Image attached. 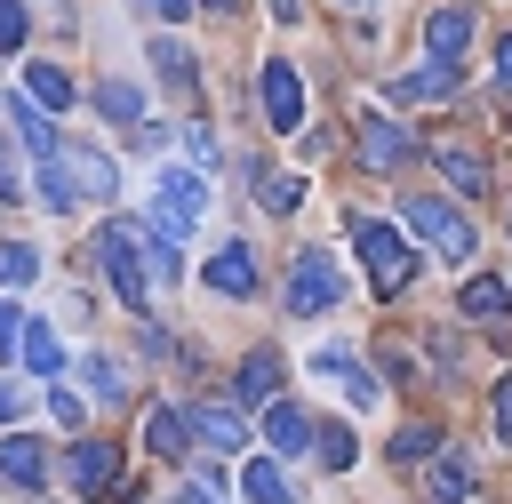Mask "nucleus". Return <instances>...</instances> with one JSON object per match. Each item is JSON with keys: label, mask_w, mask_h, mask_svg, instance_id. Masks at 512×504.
<instances>
[{"label": "nucleus", "mask_w": 512, "mask_h": 504, "mask_svg": "<svg viewBox=\"0 0 512 504\" xmlns=\"http://www.w3.org/2000/svg\"><path fill=\"white\" fill-rule=\"evenodd\" d=\"M496 96H512V24H504V40H496Z\"/></svg>", "instance_id": "obj_38"}, {"label": "nucleus", "mask_w": 512, "mask_h": 504, "mask_svg": "<svg viewBox=\"0 0 512 504\" xmlns=\"http://www.w3.org/2000/svg\"><path fill=\"white\" fill-rule=\"evenodd\" d=\"M64 168H72L80 200H112V192H120V168H112L104 152H88V144H64Z\"/></svg>", "instance_id": "obj_19"}, {"label": "nucleus", "mask_w": 512, "mask_h": 504, "mask_svg": "<svg viewBox=\"0 0 512 504\" xmlns=\"http://www.w3.org/2000/svg\"><path fill=\"white\" fill-rule=\"evenodd\" d=\"M456 312H464L472 328H512V288H504L496 272H472V280L456 288Z\"/></svg>", "instance_id": "obj_12"}, {"label": "nucleus", "mask_w": 512, "mask_h": 504, "mask_svg": "<svg viewBox=\"0 0 512 504\" xmlns=\"http://www.w3.org/2000/svg\"><path fill=\"white\" fill-rule=\"evenodd\" d=\"M304 16V0H272V24H296Z\"/></svg>", "instance_id": "obj_42"}, {"label": "nucleus", "mask_w": 512, "mask_h": 504, "mask_svg": "<svg viewBox=\"0 0 512 504\" xmlns=\"http://www.w3.org/2000/svg\"><path fill=\"white\" fill-rule=\"evenodd\" d=\"M312 376H328V384L344 392V408H376V376H368L344 344H320V352H312Z\"/></svg>", "instance_id": "obj_11"}, {"label": "nucleus", "mask_w": 512, "mask_h": 504, "mask_svg": "<svg viewBox=\"0 0 512 504\" xmlns=\"http://www.w3.org/2000/svg\"><path fill=\"white\" fill-rule=\"evenodd\" d=\"M16 408H24V392H16V384H0V432L16 424Z\"/></svg>", "instance_id": "obj_40"}, {"label": "nucleus", "mask_w": 512, "mask_h": 504, "mask_svg": "<svg viewBox=\"0 0 512 504\" xmlns=\"http://www.w3.org/2000/svg\"><path fill=\"white\" fill-rule=\"evenodd\" d=\"M336 304H344L336 256H328V248H296V264H288V312L312 320V312H336Z\"/></svg>", "instance_id": "obj_5"}, {"label": "nucleus", "mask_w": 512, "mask_h": 504, "mask_svg": "<svg viewBox=\"0 0 512 504\" xmlns=\"http://www.w3.org/2000/svg\"><path fill=\"white\" fill-rule=\"evenodd\" d=\"M336 8H352V16H360V8H376V0H336Z\"/></svg>", "instance_id": "obj_44"}, {"label": "nucleus", "mask_w": 512, "mask_h": 504, "mask_svg": "<svg viewBox=\"0 0 512 504\" xmlns=\"http://www.w3.org/2000/svg\"><path fill=\"white\" fill-rule=\"evenodd\" d=\"M240 496H248V504H296L280 456H248V464H240Z\"/></svg>", "instance_id": "obj_21"}, {"label": "nucleus", "mask_w": 512, "mask_h": 504, "mask_svg": "<svg viewBox=\"0 0 512 504\" xmlns=\"http://www.w3.org/2000/svg\"><path fill=\"white\" fill-rule=\"evenodd\" d=\"M416 96H456V64H424L416 80H392V104H416Z\"/></svg>", "instance_id": "obj_29"}, {"label": "nucleus", "mask_w": 512, "mask_h": 504, "mask_svg": "<svg viewBox=\"0 0 512 504\" xmlns=\"http://www.w3.org/2000/svg\"><path fill=\"white\" fill-rule=\"evenodd\" d=\"M48 464H56V456H48V440H32V432H0V480H8V488H24V496H32V488L48 480Z\"/></svg>", "instance_id": "obj_13"}, {"label": "nucleus", "mask_w": 512, "mask_h": 504, "mask_svg": "<svg viewBox=\"0 0 512 504\" xmlns=\"http://www.w3.org/2000/svg\"><path fill=\"white\" fill-rule=\"evenodd\" d=\"M80 376H88V400H96V408H120V400L136 392V384H128V368H120L112 352H88V360H80Z\"/></svg>", "instance_id": "obj_22"}, {"label": "nucleus", "mask_w": 512, "mask_h": 504, "mask_svg": "<svg viewBox=\"0 0 512 504\" xmlns=\"http://www.w3.org/2000/svg\"><path fill=\"white\" fill-rule=\"evenodd\" d=\"M264 120H272L280 136H304V80H296V64H288V56H272V64H264Z\"/></svg>", "instance_id": "obj_8"}, {"label": "nucleus", "mask_w": 512, "mask_h": 504, "mask_svg": "<svg viewBox=\"0 0 512 504\" xmlns=\"http://www.w3.org/2000/svg\"><path fill=\"white\" fill-rule=\"evenodd\" d=\"M488 424H496V440L512 448V368H504V376L488 384Z\"/></svg>", "instance_id": "obj_34"}, {"label": "nucleus", "mask_w": 512, "mask_h": 504, "mask_svg": "<svg viewBox=\"0 0 512 504\" xmlns=\"http://www.w3.org/2000/svg\"><path fill=\"white\" fill-rule=\"evenodd\" d=\"M200 280L216 288V296H256V280H264V264H256V248L248 240H224L208 264H200Z\"/></svg>", "instance_id": "obj_9"}, {"label": "nucleus", "mask_w": 512, "mask_h": 504, "mask_svg": "<svg viewBox=\"0 0 512 504\" xmlns=\"http://www.w3.org/2000/svg\"><path fill=\"white\" fill-rule=\"evenodd\" d=\"M96 112H104V120H112V128H120V120H128V128H136V120H144V88H136V80H120V72H112V80H104V88H96Z\"/></svg>", "instance_id": "obj_26"}, {"label": "nucleus", "mask_w": 512, "mask_h": 504, "mask_svg": "<svg viewBox=\"0 0 512 504\" xmlns=\"http://www.w3.org/2000/svg\"><path fill=\"white\" fill-rule=\"evenodd\" d=\"M432 168H440V184H448L456 200H480V192H488V160H480L472 144H432Z\"/></svg>", "instance_id": "obj_16"}, {"label": "nucleus", "mask_w": 512, "mask_h": 504, "mask_svg": "<svg viewBox=\"0 0 512 504\" xmlns=\"http://www.w3.org/2000/svg\"><path fill=\"white\" fill-rule=\"evenodd\" d=\"M136 440H144V456L176 464V456H184V440H192V416H184L176 400H152V408H144V432H136Z\"/></svg>", "instance_id": "obj_14"}, {"label": "nucleus", "mask_w": 512, "mask_h": 504, "mask_svg": "<svg viewBox=\"0 0 512 504\" xmlns=\"http://www.w3.org/2000/svg\"><path fill=\"white\" fill-rule=\"evenodd\" d=\"M352 256H360V272H368L376 296H400V288L416 280V248H408V232L384 224V216H352Z\"/></svg>", "instance_id": "obj_1"}, {"label": "nucleus", "mask_w": 512, "mask_h": 504, "mask_svg": "<svg viewBox=\"0 0 512 504\" xmlns=\"http://www.w3.org/2000/svg\"><path fill=\"white\" fill-rule=\"evenodd\" d=\"M24 320H32V312H16V304L0 296V352H16V344H24Z\"/></svg>", "instance_id": "obj_37"}, {"label": "nucleus", "mask_w": 512, "mask_h": 504, "mask_svg": "<svg viewBox=\"0 0 512 504\" xmlns=\"http://www.w3.org/2000/svg\"><path fill=\"white\" fill-rule=\"evenodd\" d=\"M32 272H40V256H32L24 240H0V288H24Z\"/></svg>", "instance_id": "obj_33"}, {"label": "nucleus", "mask_w": 512, "mask_h": 504, "mask_svg": "<svg viewBox=\"0 0 512 504\" xmlns=\"http://www.w3.org/2000/svg\"><path fill=\"white\" fill-rule=\"evenodd\" d=\"M152 72H160L168 88H192V80H200V72H192V48H184V40H152Z\"/></svg>", "instance_id": "obj_30"}, {"label": "nucleus", "mask_w": 512, "mask_h": 504, "mask_svg": "<svg viewBox=\"0 0 512 504\" xmlns=\"http://www.w3.org/2000/svg\"><path fill=\"white\" fill-rule=\"evenodd\" d=\"M424 488H432V504H472V464L464 456H432V472H424Z\"/></svg>", "instance_id": "obj_23"}, {"label": "nucleus", "mask_w": 512, "mask_h": 504, "mask_svg": "<svg viewBox=\"0 0 512 504\" xmlns=\"http://www.w3.org/2000/svg\"><path fill=\"white\" fill-rule=\"evenodd\" d=\"M176 504H216V496H208V488H184V496H176Z\"/></svg>", "instance_id": "obj_43"}, {"label": "nucleus", "mask_w": 512, "mask_h": 504, "mask_svg": "<svg viewBox=\"0 0 512 504\" xmlns=\"http://www.w3.org/2000/svg\"><path fill=\"white\" fill-rule=\"evenodd\" d=\"M272 400H280V352L256 344V352L232 368V408H272Z\"/></svg>", "instance_id": "obj_10"}, {"label": "nucleus", "mask_w": 512, "mask_h": 504, "mask_svg": "<svg viewBox=\"0 0 512 504\" xmlns=\"http://www.w3.org/2000/svg\"><path fill=\"white\" fill-rule=\"evenodd\" d=\"M304 440H312V416L288 408V400H272V408H264V448H272V456H304Z\"/></svg>", "instance_id": "obj_20"}, {"label": "nucleus", "mask_w": 512, "mask_h": 504, "mask_svg": "<svg viewBox=\"0 0 512 504\" xmlns=\"http://www.w3.org/2000/svg\"><path fill=\"white\" fill-rule=\"evenodd\" d=\"M464 48H472V0H440L424 16V56L432 64H464Z\"/></svg>", "instance_id": "obj_7"}, {"label": "nucleus", "mask_w": 512, "mask_h": 504, "mask_svg": "<svg viewBox=\"0 0 512 504\" xmlns=\"http://www.w3.org/2000/svg\"><path fill=\"white\" fill-rule=\"evenodd\" d=\"M256 200H264L272 216H296V208H304V176H264V192H256Z\"/></svg>", "instance_id": "obj_32"}, {"label": "nucleus", "mask_w": 512, "mask_h": 504, "mask_svg": "<svg viewBox=\"0 0 512 504\" xmlns=\"http://www.w3.org/2000/svg\"><path fill=\"white\" fill-rule=\"evenodd\" d=\"M360 160H368V168H400V160H416V136H408L400 120L368 112V120H360Z\"/></svg>", "instance_id": "obj_15"}, {"label": "nucleus", "mask_w": 512, "mask_h": 504, "mask_svg": "<svg viewBox=\"0 0 512 504\" xmlns=\"http://www.w3.org/2000/svg\"><path fill=\"white\" fill-rule=\"evenodd\" d=\"M144 16H160V24H176V16H192V0H136Z\"/></svg>", "instance_id": "obj_39"}, {"label": "nucleus", "mask_w": 512, "mask_h": 504, "mask_svg": "<svg viewBox=\"0 0 512 504\" xmlns=\"http://www.w3.org/2000/svg\"><path fill=\"white\" fill-rule=\"evenodd\" d=\"M24 88H32L40 112H64V104H72V72H64V64H24Z\"/></svg>", "instance_id": "obj_25"}, {"label": "nucleus", "mask_w": 512, "mask_h": 504, "mask_svg": "<svg viewBox=\"0 0 512 504\" xmlns=\"http://www.w3.org/2000/svg\"><path fill=\"white\" fill-rule=\"evenodd\" d=\"M32 200H40L48 216L80 208V184H72V168H64V144H56V152H40V168H32Z\"/></svg>", "instance_id": "obj_18"}, {"label": "nucleus", "mask_w": 512, "mask_h": 504, "mask_svg": "<svg viewBox=\"0 0 512 504\" xmlns=\"http://www.w3.org/2000/svg\"><path fill=\"white\" fill-rule=\"evenodd\" d=\"M64 480H72V496L120 488V448H112V440H72V448H64Z\"/></svg>", "instance_id": "obj_6"}, {"label": "nucleus", "mask_w": 512, "mask_h": 504, "mask_svg": "<svg viewBox=\"0 0 512 504\" xmlns=\"http://www.w3.org/2000/svg\"><path fill=\"white\" fill-rule=\"evenodd\" d=\"M312 456H320V472H352V464H360V440H352L344 424H320V432H312Z\"/></svg>", "instance_id": "obj_28"}, {"label": "nucleus", "mask_w": 512, "mask_h": 504, "mask_svg": "<svg viewBox=\"0 0 512 504\" xmlns=\"http://www.w3.org/2000/svg\"><path fill=\"white\" fill-rule=\"evenodd\" d=\"M200 216H208V176L168 160V168H160V184H152V240L184 248V240L200 232Z\"/></svg>", "instance_id": "obj_2"}, {"label": "nucleus", "mask_w": 512, "mask_h": 504, "mask_svg": "<svg viewBox=\"0 0 512 504\" xmlns=\"http://www.w3.org/2000/svg\"><path fill=\"white\" fill-rule=\"evenodd\" d=\"M8 120H16V136L32 144V160H40V152H56V128H48V112H40L32 96H8Z\"/></svg>", "instance_id": "obj_27"}, {"label": "nucleus", "mask_w": 512, "mask_h": 504, "mask_svg": "<svg viewBox=\"0 0 512 504\" xmlns=\"http://www.w3.org/2000/svg\"><path fill=\"white\" fill-rule=\"evenodd\" d=\"M152 248H144V232L128 224V216H112L104 232H96V264H104V280L120 288V304H136L144 312V296H152V264H144Z\"/></svg>", "instance_id": "obj_4"}, {"label": "nucleus", "mask_w": 512, "mask_h": 504, "mask_svg": "<svg viewBox=\"0 0 512 504\" xmlns=\"http://www.w3.org/2000/svg\"><path fill=\"white\" fill-rule=\"evenodd\" d=\"M24 184H16V160H8V144H0V200H16Z\"/></svg>", "instance_id": "obj_41"}, {"label": "nucleus", "mask_w": 512, "mask_h": 504, "mask_svg": "<svg viewBox=\"0 0 512 504\" xmlns=\"http://www.w3.org/2000/svg\"><path fill=\"white\" fill-rule=\"evenodd\" d=\"M24 48V0H0V56Z\"/></svg>", "instance_id": "obj_35"}, {"label": "nucleus", "mask_w": 512, "mask_h": 504, "mask_svg": "<svg viewBox=\"0 0 512 504\" xmlns=\"http://www.w3.org/2000/svg\"><path fill=\"white\" fill-rule=\"evenodd\" d=\"M184 416H192V440H200V448H248V424H240L232 400H200V408H184Z\"/></svg>", "instance_id": "obj_17"}, {"label": "nucleus", "mask_w": 512, "mask_h": 504, "mask_svg": "<svg viewBox=\"0 0 512 504\" xmlns=\"http://www.w3.org/2000/svg\"><path fill=\"white\" fill-rule=\"evenodd\" d=\"M48 416H56V424H80V416H88V400H80V392H64V384H48Z\"/></svg>", "instance_id": "obj_36"}, {"label": "nucleus", "mask_w": 512, "mask_h": 504, "mask_svg": "<svg viewBox=\"0 0 512 504\" xmlns=\"http://www.w3.org/2000/svg\"><path fill=\"white\" fill-rule=\"evenodd\" d=\"M432 448H448V440H440L432 424H408V432L392 440V464H432Z\"/></svg>", "instance_id": "obj_31"}, {"label": "nucleus", "mask_w": 512, "mask_h": 504, "mask_svg": "<svg viewBox=\"0 0 512 504\" xmlns=\"http://www.w3.org/2000/svg\"><path fill=\"white\" fill-rule=\"evenodd\" d=\"M400 224H408V232H416V240H424V248H432L440 264H464V256L480 248V232H472V216H464L456 200H432V192H416V200L400 208Z\"/></svg>", "instance_id": "obj_3"}, {"label": "nucleus", "mask_w": 512, "mask_h": 504, "mask_svg": "<svg viewBox=\"0 0 512 504\" xmlns=\"http://www.w3.org/2000/svg\"><path fill=\"white\" fill-rule=\"evenodd\" d=\"M16 352H24V368H32V376H64V344H56V328H48V320H24V344H16Z\"/></svg>", "instance_id": "obj_24"}]
</instances>
